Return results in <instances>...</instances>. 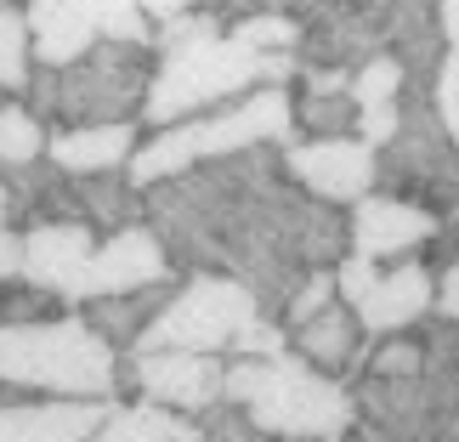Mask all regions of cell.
Here are the masks:
<instances>
[{"label":"cell","instance_id":"cell-1","mask_svg":"<svg viewBox=\"0 0 459 442\" xmlns=\"http://www.w3.org/2000/svg\"><path fill=\"white\" fill-rule=\"evenodd\" d=\"M143 221L182 278H233L273 324L312 273H334L351 256L346 210L307 199L284 176L278 148H250L148 187Z\"/></svg>","mask_w":459,"mask_h":442},{"label":"cell","instance_id":"cell-2","mask_svg":"<svg viewBox=\"0 0 459 442\" xmlns=\"http://www.w3.org/2000/svg\"><path fill=\"white\" fill-rule=\"evenodd\" d=\"M295 143V97L290 85H261V91H244L238 102H221L199 119H182L170 131H148L131 153V187L148 193L159 182H176V176L216 165V159L250 153V148H290Z\"/></svg>","mask_w":459,"mask_h":442},{"label":"cell","instance_id":"cell-3","mask_svg":"<svg viewBox=\"0 0 459 442\" xmlns=\"http://www.w3.org/2000/svg\"><path fill=\"white\" fill-rule=\"evenodd\" d=\"M221 403L244 409L255 431L278 442H341L358 420L351 386L307 368L295 351H284V358H227Z\"/></svg>","mask_w":459,"mask_h":442},{"label":"cell","instance_id":"cell-4","mask_svg":"<svg viewBox=\"0 0 459 442\" xmlns=\"http://www.w3.org/2000/svg\"><path fill=\"white\" fill-rule=\"evenodd\" d=\"M295 74H301L295 57H261V51L238 46L233 34H216V40L153 57V85L136 126L170 131L182 119L221 108V102H238L244 91H261V85H295Z\"/></svg>","mask_w":459,"mask_h":442},{"label":"cell","instance_id":"cell-5","mask_svg":"<svg viewBox=\"0 0 459 442\" xmlns=\"http://www.w3.org/2000/svg\"><path fill=\"white\" fill-rule=\"evenodd\" d=\"M114 363L80 312L34 329H0V386H17L23 397H68V403H119L114 397Z\"/></svg>","mask_w":459,"mask_h":442},{"label":"cell","instance_id":"cell-6","mask_svg":"<svg viewBox=\"0 0 459 442\" xmlns=\"http://www.w3.org/2000/svg\"><path fill=\"white\" fill-rule=\"evenodd\" d=\"M403 108V126L397 136L375 153V193L385 199H403V204H420L431 216H448L459 204V148L454 136L443 131L431 102H397Z\"/></svg>","mask_w":459,"mask_h":442},{"label":"cell","instance_id":"cell-7","mask_svg":"<svg viewBox=\"0 0 459 442\" xmlns=\"http://www.w3.org/2000/svg\"><path fill=\"white\" fill-rule=\"evenodd\" d=\"M153 85L148 46H108L97 40L80 63L57 74V131L80 126H136Z\"/></svg>","mask_w":459,"mask_h":442},{"label":"cell","instance_id":"cell-8","mask_svg":"<svg viewBox=\"0 0 459 442\" xmlns=\"http://www.w3.org/2000/svg\"><path fill=\"white\" fill-rule=\"evenodd\" d=\"M261 317L255 295L238 290L233 278H182L159 324L143 334L136 351H199V358H227L233 341Z\"/></svg>","mask_w":459,"mask_h":442},{"label":"cell","instance_id":"cell-9","mask_svg":"<svg viewBox=\"0 0 459 442\" xmlns=\"http://www.w3.org/2000/svg\"><path fill=\"white\" fill-rule=\"evenodd\" d=\"M170 278H182V273L170 267L165 244L153 238L148 221H136V227H126V233H114V238H97V250H91V261H85L80 284L68 290V312L91 307V300H108V295L170 284Z\"/></svg>","mask_w":459,"mask_h":442},{"label":"cell","instance_id":"cell-10","mask_svg":"<svg viewBox=\"0 0 459 442\" xmlns=\"http://www.w3.org/2000/svg\"><path fill=\"white\" fill-rule=\"evenodd\" d=\"M136 363V397L131 403H153L176 420H199L221 403V380H227V358H199V351H131Z\"/></svg>","mask_w":459,"mask_h":442},{"label":"cell","instance_id":"cell-11","mask_svg":"<svg viewBox=\"0 0 459 442\" xmlns=\"http://www.w3.org/2000/svg\"><path fill=\"white\" fill-rule=\"evenodd\" d=\"M284 159V176L317 204L351 210L375 193V153H368L358 136H341V143H290L278 148Z\"/></svg>","mask_w":459,"mask_h":442},{"label":"cell","instance_id":"cell-12","mask_svg":"<svg viewBox=\"0 0 459 442\" xmlns=\"http://www.w3.org/2000/svg\"><path fill=\"white\" fill-rule=\"evenodd\" d=\"M346 221H351V256L368 261V267H397V261H414L431 250L443 216L403 204V199H385V193H368L363 204L346 210Z\"/></svg>","mask_w":459,"mask_h":442},{"label":"cell","instance_id":"cell-13","mask_svg":"<svg viewBox=\"0 0 459 442\" xmlns=\"http://www.w3.org/2000/svg\"><path fill=\"white\" fill-rule=\"evenodd\" d=\"M431 295H437V273L414 256V261H397V267H380L368 278V290L351 300V312H358L368 341H385V334H403L420 317H431Z\"/></svg>","mask_w":459,"mask_h":442},{"label":"cell","instance_id":"cell-14","mask_svg":"<svg viewBox=\"0 0 459 442\" xmlns=\"http://www.w3.org/2000/svg\"><path fill=\"white\" fill-rule=\"evenodd\" d=\"M17 238H23V284L57 295L68 307V290L80 284L85 261L97 250V233L80 227V221H57V227H29V233H17Z\"/></svg>","mask_w":459,"mask_h":442},{"label":"cell","instance_id":"cell-15","mask_svg":"<svg viewBox=\"0 0 459 442\" xmlns=\"http://www.w3.org/2000/svg\"><path fill=\"white\" fill-rule=\"evenodd\" d=\"M290 351L307 368H317V375L351 386V375H358V363H363V351H368V334L358 324V312L341 307V300H329L317 317H307L301 329H290Z\"/></svg>","mask_w":459,"mask_h":442},{"label":"cell","instance_id":"cell-16","mask_svg":"<svg viewBox=\"0 0 459 442\" xmlns=\"http://www.w3.org/2000/svg\"><path fill=\"white\" fill-rule=\"evenodd\" d=\"M385 51H392L397 68H403V97L431 102L437 68L448 57V40H443V29H437V6H426V0H397V23H392Z\"/></svg>","mask_w":459,"mask_h":442},{"label":"cell","instance_id":"cell-17","mask_svg":"<svg viewBox=\"0 0 459 442\" xmlns=\"http://www.w3.org/2000/svg\"><path fill=\"white\" fill-rule=\"evenodd\" d=\"M114 403H68V397H23L0 409V442H91Z\"/></svg>","mask_w":459,"mask_h":442},{"label":"cell","instance_id":"cell-18","mask_svg":"<svg viewBox=\"0 0 459 442\" xmlns=\"http://www.w3.org/2000/svg\"><path fill=\"white\" fill-rule=\"evenodd\" d=\"M143 131L136 126H80V131H51L46 136V165H57L63 176H114L131 165Z\"/></svg>","mask_w":459,"mask_h":442},{"label":"cell","instance_id":"cell-19","mask_svg":"<svg viewBox=\"0 0 459 442\" xmlns=\"http://www.w3.org/2000/svg\"><path fill=\"white\" fill-rule=\"evenodd\" d=\"M29 17V51H34V68H63L80 63L85 51L97 46V29L85 17V0H29L23 6Z\"/></svg>","mask_w":459,"mask_h":442},{"label":"cell","instance_id":"cell-20","mask_svg":"<svg viewBox=\"0 0 459 442\" xmlns=\"http://www.w3.org/2000/svg\"><path fill=\"white\" fill-rule=\"evenodd\" d=\"M176 290H182V278H170V284H153V290H131V295L91 300V307H80V324L91 329L108 351H136V346H143V334L159 324V312L170 307Z\"/></svg>","mask_w":459,"mask_h":442},{"label":"cell","instance_id":"cell-21","mask_svg":"<svg viewBox=\"0 0 459 442\" xmlns=\"http://www.w3.org/2000/svg\"><path fill=\"white\" fill-rule=\"evenodd\" d=\"M74 199H80V221L91 227L97 238H114V233H126V227L143 221V193L131 187L126 170L85 176V182H74Z\"/></svg>","mask_w":459,"mask_h":442},{"label":"cell","instance_id":"cell-22","mask_svg":"<svg viewBox=\"0 0 459 442\" xmlns=\"http://www.w3.org/2000/svg\"><path fill=\"white\" fill-rule=\"evenodd\" d=\"M182 426H187V420L153 409V403H114L91 442H176Z\"/></svg>","mask_w":459,"mask_h":442},{"label":"cell","instance_id":"cell-23","mask_svg":"<svg viewBox=\"0 0 459 442\" xmlns=\"http://www.w3.org/2000/svg\"><path fill=\"white\" fill-rule=\"evenodd\" d=\"M34 74V51H29V17L23 6L0 0V97H23Z\"/></svg>","mask_w":459,"mask_h":442},{"label":"cell","instance_id":"cell-24","mask_svg":"<svg viewBox=\"0 0 459 442\" xmlns=\"http://www.w3.org/2000/svg\"><path fill=\"white\" fill-rule=\"evenodd\" d=\"M46 126L34 119L23 102H0V176L6 170H23V165H40L46 159Z\"/></svg>","mask_w":459,"mask_h":442},{"label":"cell","instance_id":"cell-25","mask_svg":"<svg viewBox=\"0 0 459 442\" xmlns=\"http://www.w3.org/2000/svg\"><path fill=\"white\" fill-rule=\"evenodd\" d=\"M341 136H358L351 97H295V143H341Z\"/></svg>","mask_w":459,"mask_h":442},{"label":"cell","instance_id":"cell-26","mask_svg":"<svg viewBox=\"0 0 459 442\" xmlns=\"http://www.w3.org/2000/svg\"><path fill=\"white\" fill-rule=\"evenodd\" d=\"M420 368H426L420 329H403V334H385V341H368L363 363H358V380H414Z\"/></svg>","mask_w":459,"mask_h":442},{"label":"cell","instance_id":"cell-27","mask_svg":"<svg viewBox=\"0 0 459 442\" xmlns=\"http://www.w3.org/2000/svg\"><path fill=\"white\" fill-rule=\"evenodd\" d=\"M85 17H91L97 40H108V46H148L153 51V29H148L143 0H85Z\"/></svg>","mask_w":459,"mask_h":442},{"label":"cell","instance_id":"cell-28","mask_svg":"<svg viewBox=\"0 0 459 442\" xmlns=\"http://www.w3.org/2000/svg\"><path fill=\"white\" fill-rule=\"evenodd\" d=\"M57 317H68V307L57 295L34 290V284H0V329H34V324H57Z\"/></svg>","mask_w":459,"mask_h":442},{"label":"cell","instance_id":"cell-29","mask_svg":"<svg viewBox=\"0 0 459 442\" xmlns=\"http://www.w3.org/2000/svg\"><path fill=\"white\" fill-rule=\"evenodd\" d=\"M351 108H392V102H403V68L392 51H380V57H368L358 74H351Z\"/></svg>","mask_w":459,"mask_h":442},{"label":"cell","instance_id":"cell-30","mask_svg":"<svg viewBox=\"0 0 459 442\" xmlns=\"http://www.w3.org/2000/svg\"><path fill=\"white\" fill-rule=\"evenodd\" d=\"M193 426H199L204 442H278V437H267V431H255L250 420H244V409H233V403H216V409L199 414Z\"/></svg>","mask_w":459,"mask_h":442},{"label":"cell","instance_id":"cell-31","mask_svg":"<svg viewBox=\"0 0 459 442\" xmlns=\"http://www.w3.org/2000/svg\"><path fill=\"white\" fill-rule=\"evenodd\" d=\"M329 300H341V295H334V273H312L307 284H301V290L290 295V307H284V317H278V324H284V334H290V329H301L307 317H317V312L329 307Z\"/></svg>","mask_w":459,"mask_h":442},{"label":"cell","instance_id":"cell-32","mask_svg":"<svg viewBox=\"0 0 459 442\" xmlns=\"http://www.w3.org/2000/svg\"><path fill=\"white\" fill-rule=\"evenodd\" d=\"M431 108H437V119H443V131L454 136V148H459V46H454L448 57H443V68H437Z\"/></svg>","mask_w":459,"mask_h":442},{"label":"cell","instance_id":"cell-33","mask_svg":"<svg viewBox=\"0 0 459 442\" xmlns=\"http://www.w3.org/2000/svg\"><path fill=\"white\" fill-rule=\"evenodd\" d=\"M397 126H403V108H397V102H392V108H363V114H358V143H363L368 153H380V148L397 136Z\"/></svg>","mask_w":459,"mask_h":442},{"label":"cell","instance_id":"cell-34","mask_svg":"<svg viewBox=\"0 0 459 442\" xmlns=\"http://www.w3.org/2000/svg\"><path fill=\"white\" fill-rule=\"evenodd\" d=\"M23 97H29L23 108H29L34 119H40V126H57V68H34Z\"/></svg>","mask_w":459,"mask_h":442},{"label":"cell","instance_id":"cell-35","mask_svg":"<svg viewBox=\"0 0 459 442\" xmlns=\"http://www.w3.org/2000/svg\"><path fill=\"white\" fill-rule=\"evenodd\" d=\"M431 317H443V324H454V329H459V261H448V267H437Z\"/></svg>","mask_w":459,"mask_h":442},{"label":"cell","instance_id":"cell-36","mask_svg":"<svg viewBox=\"0 0 459 442\" xmlns=\"http://www.w3.org/2000/svg\"><path fill=\"white\" fill-rule=\"evenodd\" d=\"M437 29H443V40L454 51L459 46V0H443V6H437Z\"/></svg>","mask_w":459,"mask_h":442},{"label":"cell","instance_id":"cell-37","mask_svg":"<svg viewBox=\"0 0 459 442\" xmlns=\"http://www.w3.org/2000/svg\"><path fill=\"white\" fill-rule=\"evenodd\" d=\"M12 238V216H6V182H0V244Z\"/></svg>","mask_w":459,"mask_h":442},{"label":"cell","instance_id":"cell-38","mask_svg":"<svg viewBox=\"0 0 459 442\" xmlns=\"http://www.w3.org/2000/svg\"><path fill=\"white\" fill-rule=\"evenodd\" d=\"M176 442H204V437H199V426L187 420V426H182V437H176Z\"/></svg>","mask_w":459,"mask_h":442}]
</instances>
